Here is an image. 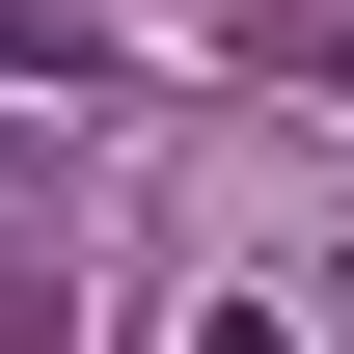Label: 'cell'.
<instances>
[{
  "label": "cell",
  "mask_w": 354,
  "mask_h": 354,
  "mask_svg": "<svg viewBox=\"0 0 354 354\" xmlns=\"http://www.w3.org/2000/svg\"><path fill=\"white\" fill-rule=\"evenodd\" d=\"M191 354H327V327H300V300H191Z\"/></svg>",
  "instance_id": "obj_1"
}]
</instances>
